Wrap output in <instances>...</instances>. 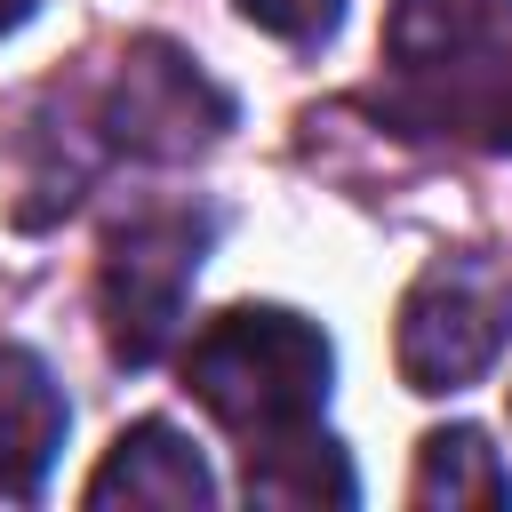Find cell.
<instances>
[{"instance_id": "obj_1", "label": "cell", "mask_w": 512, "mask_h": 512, "mask_svg": "<svg viewBox=\"0 0 512 512\" xmlns=\"http://www.w3.org/2000/svg\"><path fill=\"white\" fill-rule=\"evenodd\" d=\"M184 384L192 400L256 448H280V440H304L320 400H328V336L280 304H240V312H216L192 352H184Z\"/></svg>"}, {"instance_id": "obj_11", "label": "cell", "mask_w": 512, "mask_h": 512, "mask_svg": "<svg viewBox=\"0 0 512 512\" xmlns=\"http://www.w3.org/2000/svg\"><path fill=\"white\" fill-rule=\"evenodd\" d=\"M496 136L512 144V88H504V104H496Z\"/></svg>"}, {"instance_id": "obj_8", "label": "cell", "mask_w": 512, "mask_h": 512, "mask_svg": "<svg viewBox=\"0 0 512 512\" xmlns=\"http://www.w3.org/2000/svg\"><path fill=\"white\" fill-rule=\"evenodd\" d=\"M416 504H512V472L504 456L488 448V432L456 424V432H432L416 448V480H408Z\"/></svg>"}, {"instance_id": "obj_2", "label": "cell", "mask_w": 512, "mask_h": 512, "mask_svg": "<svg viewBox=\"0 0 512 512\" xmlns=\"http://www.w3.org/2000/svg\"><path fill=\"white\" fill-rule=\"evenodd\" d=\"M512 344V280L488 264H432L400 296V376L408 392H456Z\"/></svg>"}, {"instance_id": "obj_6", "label": "cell", "mask_w": 512, "mask_h": 512, "mask_svg": "<svg viewBox=\"0 0 512 512\" xmlns=\"http://www.w3.org/2000/svg\"><path fill=\"white\" fill-rule=\"evenodd\" d=\"M56 448H64V392H56V376L24 344H0V496H40Z\"/></svg>"}, {"instance_id": "obj_7", "label": "cell", "mask_w": 512, "mask_h": 512, "mask_svg": "<svg viewBox=\"0 0 512 512\" xmlns=\"http://www.w3.org/2000/svg\"><path fill=\"white\" fill-rule=\"evenodd\" d=\"M216 480L200 464V448L176 424H136L112 440V456L88 480V504H208Z\"/></svg>"}, {"instance_id": "obj_3", "label": "cell", "mask_w": 512, "mask_h": 512, "mask_svg": "<svg viewBox=\"0 0 512 512\" xmlns=\"http://www.w3.org/2000/svg\"><path fill=\"white\" fill-rule=\"evenodd\" d=\"M208 224L200 216H136L128 232H112L104 248V328L120 360H152L184 312V288L200 272Z\"/></svg>"}, {"instance_id": "obj_5", "label": "cell", "mask_w": 512, "mask_h": 512, "mask_svg": "<svg viewBox=\"0 0 512 512\" xmlns=\"http://www.w3.org/2000/svg\"><path fill=\"white\" fill-rule=\"evenodd\" d=\"M384 48L408 80H488L512 56V0H392Z\"/></svg>"}, {"instance_id": "obj_10", "label": "cell", "mask_w": 512, "mask_h": 512, "mask_svg": "<svg viewBox=\"0 0 512 512\" xmlns=\"http://www.w3.org/2000/svg\"><path fill=\"white\" fill-rule=\"evenodd\" d=\"M32 8H40V0H0V32H16V24L32 16Z\"/></svg>"}, {"instance_id": "obj_4", "label": "cell", "mask_w": 512, "mask_h": 512, "mask_svg": "<svg viewBox=\"0 0 512 512\" xmlns=\"http://www.w3.org/2000/svg\"><path fill=\"white\" fill-rule=\"evenodd\" d=\"M224 120H232L224 88H216L200 64H184L176 48H160V40H144V48L120 64L112 96H104V128H112V144L152 152V160H176V152L208 144Z\"/></svg>"}, {"instance_id": "obj_9", "label": "cell", "mask_w": 512, "mask_h": 512, "mask_svg": "<svg viewBox=\"0 0 512 512\" xmlns=\"http://www.w3.org/2000/svg\"><path fill=\"white\" fill-rule=\"evenodd\" d=\"M240 16L264 24V32H280V40H328L336 16H344V0H240Z\"/></svg>"}]
</instances>
